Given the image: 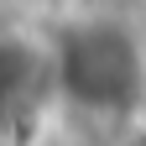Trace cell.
I'll use <instances>...</instances> for the list:
<instances>
[{"label":"cell","instance_id":"6da1fadb","mask_svg":"<svg viewBox=\"0 0 146 146\" xmlns=\"http://www.w3.org/2000/svg\"><path fill=\"white\" fill-rule=\"evenodd\" d=\"M58 94L94 115H131L146 99V58L141 42L120 21H73L52 47Z\"/></svg>","mask_w":146,"mask_h":146},{"label":"cell","instance_id":"7a4b0ae2","mask_svg":"<svg viewBox=\"0 0 146 146\" xmlns=\"http://www.w3.org/2000/svg\"><path fill=\"white\" fill-rule=\"evenodd\" d=\"M21 52H26V42H0V110L26 104V99H31V84L52 68V63H42V58L21 63Z\"/></svg>","mask_w":146,"mask_h":146}]
</instances>
